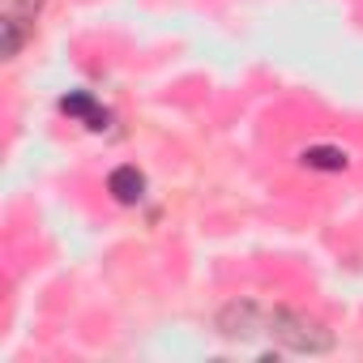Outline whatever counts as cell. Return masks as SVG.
I'll return each instance as SVG.
<instances>
[{
    "label": "cell",
    "mask_w": 363,
    "mask_h": 363,
    "mask_svg": "<svg viewBox=\"0 0 363 363\" xmlns=\"http://www.w3.org/2000/svg\"><path fill=\"white\" fill-rule=\"evenodd\" d=\"M269 337L282 350H295V354H329L337 346L333 333L320 320H312L308 312H295V308H274L269 312Z\"/></svg>",
    "instance_id": "6da1fadb"
},
{
    "label": "cell",
    "mask_w": 363,
    "mask_h": 363,
    "mask_svg": "<svg viewBox=\"0 0 363 363\" xmlns=\"http://www.w3.org/2000/svg\"><path fill=\"white\" fill-rule=\"evenodd\" d=\"M218 333L227 342H252V337L269 333V312L252 299H235L218 312Z\"/></svg>",
    "instance_id": "7a4b0ae2"
},
{
    "label": "cell",
    "mask_w": 363,
    "mask_h": 363,
    "mask_svg": "<svg viewBox=\"0 0 363 363\" xmlns=\"http://www.w3.org/2000/svg\"><path fill=\"white\" fill-rule=\"evenodd\" d=\"M107 193H111L120 206H137V201L145 197V175H141L137 167H116V171L107 175Z\"/></svg>",
    "instance_id": "3957f363"
},
{
    "label": "cell",
    "mask_w": 363,
    "mask_h": 363,
    "mask_svg": "<svg viewBox=\"0 0 363 363\" xmlns=\"http://www.w3.org/2000/svg\"><path fill=\"white\" fill-rule=\"evenodd\" d=\"M60 111H65V116H73V120H82V124H86V128H94V133H99V128H107V120H111V116H107L90 94H82V90L65 94V99H60Z\"/></svg>",
    "instance_id": "277c9868"
},
{
    "label": "cell",
    "mask_w": 363,
    "mask_h": 363,
    "mask_svg": "<svg viewBox=\"0 0 363 363\" xmlns=\"http://www.w3.org/2000/svg\"><path fill=\"white\" fill-rule=\"evenodd\" d=\"M299 162H303L308 171H346V167H350V154L337 150V145H308V150L299 154Z\"/></svg>",
    "instance_id": "5b68a950"
},
{
    "label": "cell",
    "mask_w": 363,
    "mask_h": 363,
    "mask_svg": "<svg viewBox=\"0 0 363 363\" xmlns=\"http://www.w3.org/2000/svg\"><path fill=\"white\" fill-rule=\"evenodd\" d=\"M5 56H18L22 52V43H26V26L30 22H22V18H13V13H5Z\"/></svg>",
    "instance_id": "8992f818"
},
{
    "label": "cell",
    "mask_w": 363,
    "mask_h": 363,
    "mask_svg": "<svg viewBox=\"0 0 363 363\" xmlns=\"http://www.w3.org/2000/svg\"><path fill=\"white\" fill-rule=\"evenodd\" d=\"M43 9V0H13V5H9V13L13 18H22V22H35V13Z\"/></svg>",
    "instance_id": "52a82bcc"
}]
</instances>
